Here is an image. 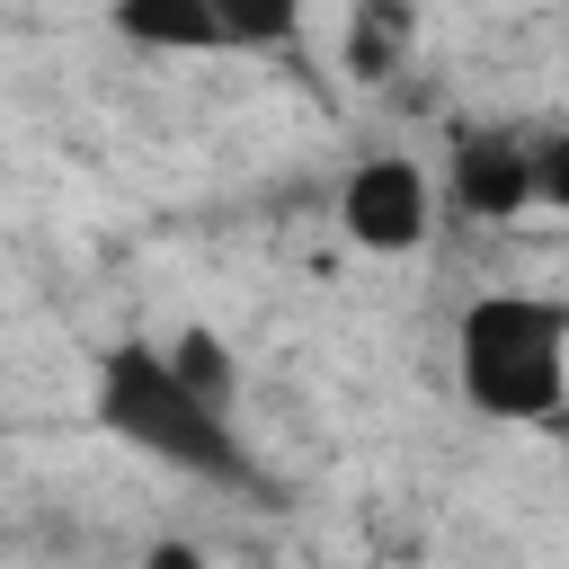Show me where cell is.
Segmentation results:
<instances>
[{
  "mask_svg": "<svg viewBox=\"0 0 569 569\" xmlns=\"http://www.w3.org/2000/svg\"><path fill=\"white\" fill-rule=\"evenodd\" d=\"M89 427H98L107 445L178 471V480H213V489H249V480H258V462H249V445H240V418H222L213 400H196V391L169 373L160 338H116V347H98V365H89Z\"/></svg>",
  "mask_w": 569,
  "mask_h": 569,
  "instance_id": "1",
  "label": "cell"
},
{
  "mask_svg": "<svg viewBox=\"0 0 569 569\" xmlns=\"http://www.w3.org/2000/svg\"><path fill=\"white\" fill-rule=\"evenodd\" d=\"M462 409L489 427H551L569 409V302L551 293H480L453 320Z\"/></svg>",
  "mask_w": 569,
  "mask_h": 569,
  "instance_id": "2",
  "label": "cell"
},
{
  "mask_svg": "<svg viewBox=\"0 0 569 569\" xmlns=\"http://www.w3.org/2000/svg\"><path fill=\"white\" fill-rule=\"evenodd\" d=\"M436 222V187L409 151H373L338 178V231L365 249V258H409Z\"/></svg>",
  "mask_w": 569,
  "mask_h": 569,
  "instance_id": "3",
  "label": "cell"
},
{
  "mask_svg": "<svg viewBox=\"0 0 569 569\" xmlns=\"http://www.w3.org/2000/svg\"><path fill=\"white\" fill-rule=\"evenodd\" d=\"M445 204L471 213V222H525L533 213V133L453 124V142H445Z\"/></svg>",
  "mask_w": 569,
  "mask_h": 569,
  "instance_id": "4",
  "label": "cell"
},
{
  "mask_svg": "<svg viewBox=\"0 0 569 569\" xmlns=\"http://www.w3.org/2000/svg\"><path fill=\"white\" fill-rule=\"evenodd\" d=\"M107 27L133 44V53H169V62H196V53H231L213 0H107Z\"/></svg>",
  "mask_w": 569,
  "mask_h": 569,
  "instance_id": "5",
  "label": "cell"
},
{
  "mask_svg": "<svg viewBox=\"0 0 569 569\" xmlns=\"http://www.w3.org/2000/svg\"><path fill=\"white\" fill-rule=\"evenodd\" d=\"M409 36H418L409 0H356L347 9V71L356 80H391L409 62Z\"/></svg>",
  "mask_w": 569,
  "mask_h": 569,
  "instance_id": "6",
  "label": "cell"
},
{
  "mask_svg": "<svg viewBox=\"0 0 569 569\" xmlns=\"http://www.w3.org/2000/svg\"><path fill=\"white\" fill-rule=\"evenodd\" d=\"M160 356H169V373H178L196 400H213L222 418H240V356H231V338L178 329V338H160Z\"/></svg>",
  "mask_w": 569,
  "mask_h": 569,
  "instance_id": "7",
  "label": "cell"
},
{
  "mask_svg": "<svg viewBox=\"0 0 569 569\" xmlns=\"http://www.w3.org/2000/svg\"><path fill=\"white\" fill-rule=\"evenodd\" d=\"M213 18L231 36V53H276L302 36V0H213Z\"/></svg>",
  "mask_w": 569,
  "mask_h": 569,
  "instance_id": "8",
  "label": "cell"
},
{
  "mask_svg": "<svg viewBox=\"0 0 569 569\" xmlns=\"http://www.w3.org/2000/svg\"><path fill=\"white\" fill-rule=\"evenodd\" d=\"M533 204H551V213H569V124H551V133H533Z\"/></svg>",
  "mask_w": 569,
  "mask_h": 569,
  "instance_id": "9",
  "label": "cell"
},
{
  "mask_svg": "<svg viewBox=\"0 0 569 569\" xmlns=\"http://www.w3.org/2000/svg\"><path fill=\"white\" fill-rule=\"evenodd\" d=\"M133 569H213V560H204L187 533H160V542H142V560H133Z\"/></svg>",
  "mask_w": 569,
  "mask_h": 569,
  "instance_id": "10",
  "label": "cell"
},
{
  "mask_svg": "<svg viewBox=\"0 0 569 569\" xmlns=\"http://www.w3.org/2000/svg\"><path fill=\"white\" fill-rule=\"evenodd\" d=\"M551 427H560V445H569V409H560V418H551Z\"/></svg>",
  "mask_w": 569,
  "mask_h": 569,
  "instance_id": "11",
  "label": "cell"
}]
</instances>
